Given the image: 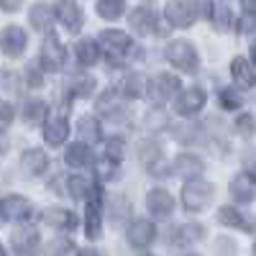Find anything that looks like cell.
I'll list each match as a JSON object with an SVG mask.
<instances>
[{
    "mask_svg": "<svg viewBox=\"0 0 256 256\" xmlns=\"http://www.w3.org/2000/svg\"><path fill=\"white\" fill-rule=\"evenodd\" d=\"M20 166L26 169V174H44L46 172V166H49V159L46 154L41 152V148H28V152H24V156H20Z\"/></svg>",
    "mask_w": 256,
    "mask_h": 256,
    "instance_id": "22",
    "label": "cell"
},
{
    "mask_svg": "<svg viewBox=\"0 0 256 256\" xmlns=\"http://www.w3.org/2000/svg\"><path fill=\"white\" fill-rule=\"evenodd\" d=\"M72 92L77 98H90L95 92V77H90V74H74L72 77Z\"/></svg>",
    "mask_w": 256,
    "mask_h": 256,
    "instance_id": "31",
    "label": "cell"
},
{
    "mask_svg": "<svg viewBox=\"0 0 256 256\" xmlns=\"http://www.w3.org/2000/svg\"><path fill=\"white\" fill-rule=\"evenodd\" d=\"M236 131H238L244 138H251V136H254V131H256V120H254L251 113H241V116L236 118Z\"/></svg>",
    "mask_w": 256,
    "mask_h": 256,
    "instance_id": "37",
    "label": "cell"
},
{
    "mask_svg": "<svg viewBox=\"0 0 256 256\" xmlns=\"http://www.w3.org/2000/svg\"><path fill=\"white\" fill-rule=\"evenodd\" d=\"M128 24L138 36H152L156 31V13H152L148 8H136L128 16Z\"/></svg>",
    "mask_w": 256,
    "mask_h": 256,
    "instance_id": "18",
    "label": "cell"
},
{
    "mask_svg": "<svg viewBox=\"0 0 256 256\" xmlns=\"http://www.w3.org/2000/svg\"><path fill=\"white\" fill-rule=\"evenodd\" d=\"M244 3H246V8H248V10H251V13H254V10H256V0H244Z\"/></svg>",
    "mask_w": 256,
    "mask_h": 256,
    "instance_id": "44",
    "label": "cell"
},
{
    "mask_svg": "<svg viewBox=\"0 0 256 256\" xmlns=\"http://www.w3.org/2000/svg\"><path fill=\"white\" fill-rule=\"evenodd\" d=\"M0 44H3V52L8 56H20L26 52V44H28V36L24 28L18 26H8L3 28V36H0Z\"/></svg>",
    "mask_w": 256,
    "mask_h": 256,
    "instance_id": "14",
    "label": "cell"
},
{
    "mask_svg": "<svg viewBox=\"0 0 256 256\" xmlns=\"http://www.w3.org/2000/svg\"><path fill=\"white\" fill-rule=\"evenodd\" d=\"M200 238H205V226H198V223H184L172 230V244H180V246L195 244Z\"/></svg>",
    "mask_w": 256,
    "mask_h": 256,
    "instance_id": "23",
    "label": "cell"
},
{
    "mask_svg": "<svg viewBox=\"0 0 256 256\" xmlns=\"http://www.w3.org/2000/svg\"><path fill=\"white\" fill-rule=\"evenodd\" d=\"M218 220L223 226H228V228H238V230H246V233L256 230V220L244 216V212L238 208H233V205H226V208L218 210Z\"/></svg>",
    "mask_w": 256,
    "mask_h": 256,
    "instance_id": "16",
    "label": "cell"
},
{
    "mask_svg": "<svg viewBox=\"0 0 256 256\" xmlns=\"http://www.w3.org/2000/svg\"><path fill=\"white\" fill-rule=\"evenodd\" d=\"M10 244H13L16 256H36L38 246H41V236L34 226H20V228L13 230Z\"/></svg>",
    "mask_w": 256,
    "mask_h": 256,
    "instance_id": "6",
    "label": "cell"
},
{
    "mask_svg": "<svg viewBox=\"0 0 256 256\" xmlns=\"http://www.w3.org/2000/svg\"><path fill=\"white\" fill-rule=\"evenodd\" d=\"M172 169H174L180 177H184V180H195V177L202 174L205 164H202V159L195 156V154H180V156L174 159V166H172Z\"/></svg>",
    "mask_w": 256,
    "mask_h": 256,
    "instance_id": "20",
    "label": "cell"
},
{
    "mask_svg": "<svg viewBox=\"0 0 256 256\" xmlns=\"http://www.w3.org/2000/svg\"><path fill=\"white\" fill-rule=\"evenodd\" d=\"M230 74H233V80H236L238 88H254L256 84V72L251 70V64H248L246 56H236L230 62Z\"/></svg>",
    "mask_w": 256,
    "mask_h": 256,
    "instance_id": "21",
    "label": "cell"
},
{
    "mask_svg": "<svg viewBox=\"0 0 256 256\" xmlns=\"http://www.w3.org/2000/svg\"><path fill=\"white\" fill-rule=\"evenodd\" d=\"M46 102H41V100H31L26 102V108H24V118L28 123H38V120H44L46 118Z\"/></svg>",
    "mask_w": 256,
    "mask_h": 256,
    "instance_id": "33",
    "label": "cell"
},
{
    "mask_svg": "<svg viewBox=\"0 0 256 256\" xmlns=\"http://www.w3.org/2000/svg\"><path fill=\"white\" fill-rule=\"evenodd\" d=\"M212 24H216L220 31H226L228 26H233V10L223 3H216L212 6Z\"/></svg>",
    "mask_w": 256,
    "mask_h": 256,
    "instance_id": "32",
    "label": "cell"
},
{
    "mask_svg": "<svg viewBox=\"0 0 256 256\" xmlns=\"http://www.w3.org/2000/svg\"><path fill=\"white\" fill-rule=\"evenodd\" d=\"M116 172H118V162L108 159V156H102L95 162V174L100 180H116Z\"/></svg>",
    "mask_w": 256,
    "mask_h": 256,
    "instance_id": "34",
    "label": "cell"
},
{
    "mask_svg": "<svg viewBox=\"0 0 256 256\" xmlns=\"http://www.w3.org/2000/svg\"><path fill=\"white\" fill-rule=\"evenodd\" d=\"M230 198L236 202H254L256 200V177L248 172H241L230 180Z\"/></svg>",
    "mask_w": 256,
    "mask_h": 256,
    "instance_id": "11",
    "label": "cell"
},
{
    "mask_svg": "<svg viewBox=\"0 0 256 256\" xmlns=\"http://www.w3.org/2000/svg\"><path fill=\"white\" fill-rule=\"evenodd\" d=\"M126 238L134 248H148L156 238V226L152 220H146V218H136V220H131V226H128Z\"/></svg>",
    "mask_w": 256,
    "mask_h": 256,
    "instance_id": "8",
    "label": "cell"
},
{
    "mask_svg": "<svg viewBox=\"0 0 256 256\" xmlns=\"http://www.w3.org/2000/svg\"><path fill=\"white\" fill-rule=\"evenodd\" d=\"M164 56H166L169 64H174V67L182 70V72H192L198 67V52H195V46H192L190 41H182V38L180 41H169Z\"/></svg>",
    "mask_w": 256,
    "mask_h": 256,
    "instance_id": "4",
    "label": "cell"
},
{
    "mask_svg": "<svg viewBox=\"0 0 256 256\" xmlns=\"http://www.w3.org/2000/svg\"><path fill=\"white\" fill-rule=\"evenodd\" d=\"M126 10V0H98V16L105 20H116Z\"/></svg>",
    "mask_w": 256,
    "mask_h": 256,
    "instance_id": "28",
    "label": "cell"
},
{
    "mask_svg": "<svg viewBox=\"0 0 256 256\" xmlns=\"http://www.w3.org/2000/svg\"><path fill=\"white\" fill-rule=\"evenodd\" d=\"M180 92V77L174 74H156L152 77V82L146 84V95L152 102H166L169 98H174Z\"/></svg>",
    "mask_w": 256,
    "mask_h": 256,
    "instance_id": "5",
    "label": "cell"
},
{
    "mask_svg": "<svg viewBox=\"0 0 256 256\" xmlns=\"http://www.w3.org/2000/svg\"><path fill=\"white\" fill-rule=\"evenodd\" d=\"M108 159H113V162H120L123 159V141L120 138L108 141Z\"/></svg>",
    "mask_w": 256,
    "mask_h": 256,
    "instance_id": "39",
    "label": "cell"
},
{
    "mask_svg": "<svg viewBox=\"0 0 256 256\" xmlns=\"http://www.w3.org/2000/svg\"><path fill=\"white\" fill-rule=\"evenodd\" d=\"M31 26L36 28V31H49L52 26H54V10H52V6H46V3H36L34 8H31Z\"/></svg>",
    "mask_w": 256,
    "mask_h": 256,
    "instance_id": "25",
    "label": "cell"
},
{
    "mask_svg": "<svg viewBox=\"0 0 256 256\" xmlns=\"http://www.w3.org/2000/svg\"><path fill=\"white\" fill-rule=\"evenodd\" d=\"M162 152H164V148H162V144H159L156 138H146V141L138 144V156H141L144 164H154V162H159Z\"/></svg>",
    "mask_w": 256,
    "mask_h": 256,
    "instance_id": "29",
    "label": "cell"
},
{
    "mask_svg": "<svg viewBox=\"0 0 256 256\" xmlns=\"http://www.w3.org/2000/svg\"><path fill=\"white\" fill-rule=\"evenodd\" d=\"M212 195H216V187H212V182L195 177V180H187V182H184L180 198H182V205H184L187 210L200 212V210H205V208L212 202Z\"/></svg>",
    "mask_w": 256,
    "mask_h": 256,
    "instance_id": "1",
    "label": "cell"
},
{
    "mask_svg": "<svg viewBox=\"0 0 256 256\" xmlns=\"http://www.w3.org/2000/svg\"><path fill=\"white\" fill-rule=\"evenodd\" d=\"M254 256H256V244H254Z\"/></svg>",
    "mask_w": 256,
    "mask_h": 256,
    "instance_id": "48",
    "label": "cell"
},
{
    "mask_svg": "<svg viewBox=\"0 0 256 256\" xmlns=\"http://www.w3.org/2000/svg\"><path fill=\"white\" fill-rule=\"evenodd\" d=\"M0 256H8V251H6V246L0 244Z\"/></svg>",
    "mask_w": 256,
    "mask_h": 256,
    "instance_id": "45",
    "label": "cell"
},
{
    "mask_svg": "<svg viewBox=\"0 0 256 256\" xmlns=\"http://www.w3.org/2000/svg\"><path fill=\"white\" fill-rule=\"evenodd\" d=\"M180 256H198V254H180Z\"/></svg>",
    "mask_w": 256,
    "mask_h": 256,
    "instance_id": "47",
    "label": "cell"
},
{
    "mask_svg": "<svg viewBox=\"0 0 256 256\" xmlns=\"http://www.w3.org/2000/svg\"><path fill=\"white\" fill-rule=\"evenodd\" d=\"M44 223L56 228V230H72L77 226V218L67 208H46L44 210Z\"/></svg>",
    "mask_w": 256,
    "mask_h": 256,
    "instance_id": "19",
    "label": "cell"
},
{
    "mask_svg": "<svg viewBox=\"0 0 256 256\" xmlns=\"http://www.w3.org/2000/svg\"><path fill=\"white\" fill-rule=\"evenodd\" d=\"M77 131H80V138H84V141H100V136H102V131H100V123L92 118V116H84L82 120H80V126H77Z\"/></svg>",
    "mask_w": 256,
    "mask_h": 256,
    "instance_id": "30",
    "label": "cell"
},
{
    "mask_svg": "<svg viewBox=\"0 0 256 256\" xmlns=\"http://www.w3.org/2000/svg\"><path fill=\"white\" fill-rule=\"evenodd\" d=\"M20 3H24V0H0V8L8 10V13H13V10L20 8Z\"/></svg>",
    "mask_w": 256,
    "mask_h": 256,
    "instance_id": "41",
    "label": "cell"
},
{
    "mask_svg": "<svg viewBox=\"0 0 256 256\" xmlns=\"http://www.w3.org/2000/svg\"><path fill=\"white\" fill-rule=\"evenodd\" d=\"M56 18L64 24V28L77 34L84 24V16H82V8L80 3H74V0H59V6H56Z\"/></svg>",
    "mask_w": 256,
    "mask_h": 256,
    "instance_id": "12",
    "label": "cell"
},
{
    "mask_svg": "<svg viewBox=\"0 0 256 256\" xmlns=\"http://www.w3.org/2000/svg\"><path fill=\"white\" fill-rule=\"evenodd\" d=\"M100 49H105V54H108L113 62L116 59H123V54L131 52V36L123 34V31H102L100 34Z\"/></svg>",
    "mask_w": 256,
    "mask_h": 256,
    "instance_id": "9",
    "label": "cell"
},
{
    "mask_svg": "<svg viewBox=\"0 0 256 256\" xmlns=\"http://www.w3.org/2000/svg\"><path fill=\"white\" fill-rule=\"evenodd\" d=\"M238 31L244 36H256V13H246L238 18Z\"/></svg>",
    "mask_w": 256,
    "mask_h": 256,
    "instance_id": "38",
    "label": "cell"
},
{
    "mask_svg": "<svg viewBox=\"0 0 256 256\" xmlns=\"http://www.w3.org/2000/svg\"><path fill=\"white\" fill-rule=\"evenodd\" d=\"M67 187H70V195L74 198V200H84L92 192V187H95V182L90 180V177H82V174H72L70 180H67Z\"/></svg>",
    "mask_w": 256,
    "mask_h": 256,
    "instance_id": "27",
    "label": "cell"
},
{
    "mask_svg": "<svg viewBox=\"0 0 256 256\" xmlns=\"http://www.w3.org/2000/svg\"><path fill=\"white\" fill-rule=\"evenodd\" d=\"M64 59H67V52H64L62 41L49 34V36L44 38V46H41V64H44V70H49V72L62 70Z\"/></svg>",
    "mask_w": 256,
    "mask_h": 256,
    "instance_id": "10",
    "label": "cell"
},
{
    "mask_svg": "<svg viewBox=\"0 0 256 256\" xmlns=\"http://www.w3.org/2000/svg\"><path fill=\"white\" fill-rule=\"evenodd\" d=\"M202 105H205V90L202 88H190V90L177 95L174 108H177L180 116H195Z\"/></svg>",
    "mask_w": 256,
    "mask_h": 256,
    "instance_id": "15",
    "label": "cell"
},
{
    "mask_svg": "<svg viewBox=\"0 0 256 256\" xmlns=\"http://www.w3.org/2000/svg\"><path fill=\"white\" fill-rule=\"evenodd\" d=\"M0 218L10 223H24L31 218V202L24 195H6L0 200Z\"/></svg>",
    "mask_w": 256,
    "mask_h": 256,
    "instance_id": "7",
    "label": "cell"
},
{
    "mask_svg": "<svg viewBox=\"0 0 256 256\" xmlns=\"http://www.w3.org/2000/svg\"><path fill=\"white\" fill-rule=\"evenodd\" d=\"M251 54H254V62H256V46H254V49H251Z\"/></svg>",
    "mask_w": 256,
    "mask_h": 256,
    "instance_id": "46",
    "label": "cell"
},
{
    "mask_svg": "<svg viewBox=\"0 0 256 256\" xmlns=\"http://www.w3.org/2000/svg\"><path fill=\"white\" fill-rule=\"evenodd\" d=\"M13 120V108L8 102H0V131H6Z\"/></svg>",
    "mask_w": 256,
    "mask_h": 256,
    "instance_id": "40",
    "label": "cell"
},
{
    "mask_svg": "<svg viewBox=\"0 0 256 256\" xmlns=\"http://www.w3.org/2000/svg\"><path fill=\"white\" fill-rule=\"evenodd\" d=\"M28 84H31V88H38V84H41V74L36 70H28Z\"/></svg>",
    "mask_w": 256,
    "mask_h": 256,
    "instance_id": "42",
    "label": "cell"
},
{
    "mask_svg": "<svg viewBox=\"0 0 256 256\" xmlns=\"http://www.w3.org/2000/svg\"><path fill=\"white\" fill-rule=\"evenodd\" d=\"M64 159H67L70 166H88L92 162V148L84 144V141H77L67 148V154H64Z\"/></svg>",
    "mask_w": 256,
    "mask_h": 256,
    "instance_id": "26",
    "label": "cell"
},
{
    "mask_svg": "<svg viewBox=\"0 0 256 256\" xmlns=\"http://www.w3.org/2000/svg\"><path fill=\"white\" fill-rule=\"evenodd\" d=\"M146 208L156 218H169V216H172V210H174V198L169 195L166 190L156 187V190H152L146 195Z\"/></svg>",
    "mask_w": 256,
    "mask_h": 256,
    "instance_id": "13",
    "label": "cell"
},
{
    "mask_svg": "<svg viewBox=\"0 0 256 256\" xmlns=\"http://www.w3.org/2000/svg\"><path fill=\"white\" fill-rule=\"evenodd\" d=\"M70 136V123L64 116H52L44 126V138L49 146H62Z\"/></svg>",
    "mask_w": 256,
    "mask_h": 256,
    "instance_id": "17",
    "label": "cell"
},
{
    "mask_svg": "<svg viewBox=\"0 0 256 256\" xmlns=\"http://www.w3.org/2000/svg\"><path fill=\"white\" fill-rule=\"evenodd\" d=\"M74 54H77V62L82 64V67H92V64H98V59H100V44L95 38H82L74 46Z\"/></svg>",
    "mask_w": 256,
    "mask_h": 256,
    "instance_id": "24",
    "label": "cell"
},
{
    "mask_svg": "<svg viewBox=\"0 0 256 256\" xmlns=\"http://www.w3.org/2000/svg\"><path fill=\"white\" fill-rule=\"evenodd\" d=\"M102 233V192L95 184L88 195V210H84V236L90 241H98Z\"/></svg>",
    "mask_w": 256,
    "mask_h": 256,
    "instance_id": "3",
    "label": "cell"
},
{
    "mask_svg": "<svg viewBox=\"0 0 256 256\" xmlns=\"http://www.w3.org/2000/svg\"><path fill=\"white\" fill-rule=\"evenodd\" d=\"M169 24L177 28H190L200 16V0H169L164 8Z\"/></svg>",
    "mask_w": 256,
    "mask_h": 256,
    "instance_id": "2",
    "label": "cell"
},
{
    "mask_svg": "<svg viewBox=\"0 0 256 256\" xmlns=\"http://www.w3.org/2000/svg\"><path fill=\"white\" fill-rule=\"evenodd\" d=\"M218 102L223 105L226 110H236L238 105L244 102V98L238 95V90H233V88H226V90H220V92H218Z\"/></svg>",
    "mask_w": 256,
    "mask_h": 256,
    "instance_id": "35",
    "label": "cell"
},
{
    "mask_svg": "<svg viewBox=\"0 0 256 256\" xmlns=\"http://www.w3.org/2000/svg\"><path fill=\"white\" fill-rule=\"evenodd\" d=\"M77 256H100V254H98L95 248H82V251H80Z\"/></svg>",
    "mask_w": 256,
    "mask_h": 256,
    "instance_id": "43",
    "label": "cell"
},
{
    "mask_svg": "<svg viewBox=\"0 0 256 256\" xmlns=\"http://www.w3.org/2000/svg\"><path fill=\"white\" fill-rule=\"evenodd\" d=\"M120 92H123L126 98H138V95L144 92V82H141V77L128 74V77L123 80V84H120Z\"/></svg>",
    "mask_w": 256,
    "mask_h": 256,
    "instance_id": "36",
    "label": "cell"
}]
</instances>
